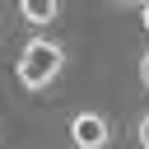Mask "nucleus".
<instances>
[{"label": "nucleus", "instance_id": "nucleus-5", "mask_svg": "<svg viewBox=\"0 0 149 149\" xmlns=\"http://www.w3.org/2000/svg\"><path fill=\"white\" fill-rule=\"evenodd\" d=\"M140 84H144V88H149V51H144V56H140Z\"/></svg>", "mask_w": 149, "mask_h": 149}, {"label": "nucleus", "instance_id": "nucleus-6", "mask_svg": "<svg viewBox=\"0 0 149 149\" xmlns=\"http://www.w3.org/2000/svg\"><path fill=\"white\" fill-rule=\"evenodd\" d=\"M140 23H144V33H149V0L140 5Z\"/></svg>", "mask_w": 149, "mask_h": 149}, {"label": "nucleus", "instance_id": "nucleus-1", "mask_svg": "<svg viewBox=\"0 0 149 149\" xmlns=\"http://www.w3.org/2000/svg\"><path fill=\"white\" fill-rule=\"evenodd\" d=\"M65 70V47L61 42H51V37H33V42H23V51H19V61H14V74H19V84L23 88H47L56 74Z\"/></svg>", "mask_w": 149, "mask_h": 149}, {"label": "nucleus", "instance_id": "nucleus-2", "mask_svg": "<svg viewBox=\"0 0 149 149\" xmlns=\"http://www.w3.org/2000/svg\"><path fill=\"white\" fill-rule=\"evenodd\" d=\"M107 140H112V121L102 112L84 107V112L70 116V144L74 149H107Z\"/></svg>", "mask_w": 149, "mask_h": 149}, {"label": "nucleus", "instance_id": "nucleus-3", "mask_svg": "<svg viewBox=\"0 0 149 149\" xmlns=\"http://www.w3.org/2000/svg\"><path fill=\"white\" fill-rule=\"evenodd\" d=\"M19 14H23V23L47 28V23H56V19H61V0H23V5H19Z\"/></svg>", "mask_w": 149, "mask_h": 149}, {"label": "nucleus", "instance_id": "nucleus-4", "mask_svg": "<svg viewBox=\"0 0 149 149\" xmlns=\"http://www.w3.org/2000/svg\"><path fill=\"white\" fill-rule=\"evenodd\" d=\"M135 140H140V149H149V112L140 116V126H135Z\"/></svg>", "mask_w": 149, "mask_h": 149}]
</instances>
